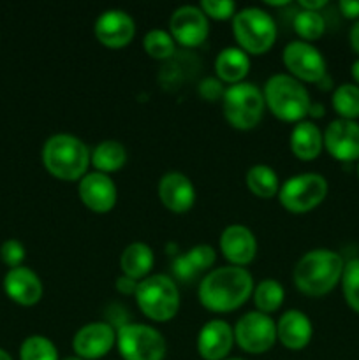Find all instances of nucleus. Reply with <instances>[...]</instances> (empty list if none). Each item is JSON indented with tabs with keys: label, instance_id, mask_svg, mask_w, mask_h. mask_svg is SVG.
<instances>
[{
	"label": "nucleus",
	"instance_id": "obj_34",
	"mask_svg": "<svg viewBox=\"0 0 359 360\" xmlns=\"http://www.w3.org/2000/svg\"><path fill=\"white\" fill-rule=\"evenodd\" d=\"M236 4L232 0H203L201 11L215 20H229L234 16Z\"/></svg>",
	"mask_w": 359,
	"mask_h": 360
},
{
	"label": "nucleus",
	"instance_id": "obj_31",
	"mask_svg": "<svg viewBox=\"0 0 359 360\" xmlns=\"http://www.w3.org/2000/svg\"><path fill=\"white\" fill-rule=\"evenodd\" d=\"M20 360H58V352L48 338L35 334L21 343Z\"/></svg>",
	"mask_w": 359,
	"mask_h": 360
},
{
	"label": "nucleus",
	"instance_id": "obj_40",
	"mask_svg": "<svg viewBox=\"0 0 359 360\" xmlns=\"http://www.w3.org/2000/svg\"><path fill=\"white\" fill-rule=\"evenodd\" d=\"M326 0H299V6L306 11H319L326 6Z\"/></svg>",
	"mask_w": 359,
	"mask_h": 360
},
{
	"label": "nucleus",
	"instance_id": "obj_7",
	"mask_svg": "<svg viewBox=\"0 0 359 360\" xmlns=\"http://www.w3.org/2000/svg\"><path fill=\"white\" fill-rule=\"evenodd\" d=\"M264 104L266 102H264V94L260 88L246 81L231 84L222 97L225 120L239 130L253 129L260 122Z\"/></svg>",
	"mask_w": 359,
	"mask_h": 360
},
{
	"label": "nucleus",
	"instance_id": "obj_14",
	"mask_svg": "<svg viewBox=\"0 0 359 360\" xmlns=\"http://www.w3.org/2000/svg\"><path fill=\"white\" fill-rule=\"evenodd\" d=\"M322 137L326 150L336 160L352 162L359 158V123L344 118L333 120Z\"/></svg>",
	"mask_w": 359,
	"mask_h": 360
},
{
	"label": "nucleus",
	"instance_id": "obj_48",
	"mask_svg": "<svg viewBox=\"0 0 359 360\" xmlns=\"http://www.w3.org/2000/svg\"><path fill=\"white\" fill-rule=\"evenodd\" d=\"M224 360H245V359H224Z\"/></svg>",
	"mask_w": 359,
	"mask_h": 360
},
{
	"label": "nucleus",
	"instance_id": "obj_3",
	"mask_svg": "<svg viewBox=\"0 0 359 360\" xmlns=\"http://www.w3.org/2000/svg\"><path fill=\"white\" fill-rule=\"evenodd\" d=\"M42 164L55 178L76 181L87 172L90 151L80 137L70 134H55L42 146Z\"/></svg>",
	"mask_w": 359,
	"mask_h": 360
},
{
	"label": "nucleus",
	"instance_id": "obj_35",
	"mask_svg": "<svg viewBox=\"0 0 359 360\" xmlns=\"http://www.w3.org/2000/svg\"><path fill=\"white\" fill-rule=\"evenodd\" d=\"M0 259L6 266H9V269L20 267L25 260V246L18 239H7L0 246Z\"/></svg>",
	"mask_w": 359,
	"mask_h": 360
},
{
	"label": "nucleus",
	"instance_id": "obj_29",
	"mask_svg": "<svg viewBox=\"0 0 359 360\" xmlns=\"http://www.w3.org/2000/svg\"><path fill=\"white\" fill-rule=\"evenodd\" d=\"M292 25H294L296 34L305 39V41H315L326 30V21H324L322 14L319 11H298L294 14Z\"/></svg>",
	"mask_w": 359,
	"mask_h": 360
},
{
	"label": "nucleus",
	"instance_id": "obj_27",
	"mask_svg": "<svg viewBox=\"0 0 359 360\" xmlns=\"http://www.w3.org/2000/svg\"><path fill=\"white\" fill-rule=\"evenodd\" d=\"M285 297V290L280 281L267 278L263 280L253 290V302L257 306V311L260 313H273L282 306Z\"/></svg>",
	"mask_w": 359,
	"mask_h": 360
},
{
	"label": "nucleus",
	"instance_id": "obj_15",
	"mask_svg": "<svg viewBox=\"0 0 359 360\" xmlns=\"http://www.w3.org/2000/svg\"><path fill=\"white\" fill-rule=\"evenodd\" d=\"M95 37L108 48H123L132 41L136 25L129 13L122 9H108L99 14L94 25Z\"/></svg>",
	"mask_w": 359,
	"mask_h": 360
},
{
	"label": "nucleus",
	"instance_id": "obj_10",
	"mask_svg": "<svg viewBox=\"0 0 359 360\" xmlns=\"http://www.w3.org/2000/svg\"><path fill=\"white\" fill-rule=\"evenodd\" d=\"M234 341L246 354H264L277 341V323L266 313H245L234 327Z\"/></svg>",
	"mask_w": 359,
	"mask_h": 360
},
{
	"label": "nucleus",
	"instance_id": "obj_12",
	"mask_svg": "<svg viewBox=\"0 0 359 360\" xmlns=\"http://www.w3.org/2000/svg\"><path fill=\"white\" fill-rule=\"evenodd\" d=\"M171 35L176 42H180L185 48H196L203 44L208 37V16L196 6H182L171 14L169 21Z\"/></svg>",
	"mask_w": 359,
	"mask_h": 360
},
{
	"label": "nucleus",
	"instance_id": "obj_45",
	"mask_svg": "<svg viewBox=\"0 0 359 360\" xmlns=\"http://www.w3.org/2000/svg\"><path fill=\"white\" fill-rule=\"evenodd\" d=\"M0 360H13V357H11L4 348H0Z\"/></svg>",
	"mask_w": 359,
	"mask_h": 360
},
{
	"label": "nucleus",
	"instance_id": "obj_49",
	"mask_svg": "<svg viewBox=\"0 0 359 360\" xmlns=\"http://www.w3.org/2000/svg\"><path fill=\"white\" fill-rule=\"evenodd\" d=\"M358 174H359V165H358Z\"/></svg>",
	"mask_w": 359,
	"mask_h": 360
},
{
	"label": "nucleus",
	"instance_id": "obj_23",
	"mask_svg": "<svg viewBox=\"0 0 359 360\" xmlns=\"http://www.w3.org/2000/svg\"><path fill=\"white\" fill-rule=\"evenodd\" d=\"M324 146V137L313 122H299L291 132V150L299 160H313Z\"/></svg>",
	"mask_w": 359,
	"mask_h": 360
},
{
	"label": "nucleus",
	"instance_id": "obj_19",
	"mask_svg": "<svg viewBox=\"0 0 359 360\" xmlns=\"http://www.w3.org/2000/svg\"><path fill=\"white\" fill-rule=\"evenodd\" d=\"M160 202L172 213H185L196 202V190L192 181L182 172H168L158 181Z\"/></svg>",
	"mask_w": 359,
	"mask_h": 360
},
{
	"label": "nucleus",
	"instance_id": "obj_2",
	"mask_svg": "<svg viewBox=\"0 0 359 360\" xmlns=\"http://www.w3.org/2000/svg\"><path fill=\"white\" fill-rule=\"evenodd\" d=\"M345 262L340 253L333 250L317 248L305 253L294 267V283L303 294L326 295L341 280Z\"/></svg>",
	"mask_w": 359,
	"mask_h": 360
},
{
	"label": "nucleus",
	"instance_id": "obj_30",
	"mask_svg": "<svg viewBox=\"0 0 359 360\" xmlns=\"http://www.w3.org/2000/svg\"><path fill=\"white\" fill-rule=\"evenodd\" d=\"M175 39L169 32L162 30V28H151L150 32H146L143 39V44L144 49H146L148 55L151 58H157V60H165L169 56H172L175 53Z\"/></svg>",
	"mask_w": 359,
	"mask_h": 360
},
{
	"label": "nucleus",
	"instance_id": "obj_8",
	"mask_svg": "<svg viewBox=\"0 0 359 360\" xmlns=\"http://www.w3.org/2000/svg\"><path fill=\"white\" fill-rule=\"evenodd\" d=\"M116 345L123 360H164L165 340L144 323H123L116 330Z\"/></svg>",
	"mask_w": 359,
	"mask_h": 360
},
{
	"label": "nucleus",
	"instance_id": "obj_6",
	"mask_svg": "<svg viewBox=\"0 0 359 360\" xmlns=\"http://www.w3.org/2000/svg\"><path fill=\"white\" fill-rule=\"evenodd\" d=\"M232 34L243 51L260 55L273 46L277 39L275 20L259 7H245L232 16Z\"/></svg>",
	"mask_w": 359,
	"mask_h": 360
},
{
	"label": "nucleus",
	"instance_id": "obj_24",
	"mask_svg": "<svg viewBox=\"0 0 359 360\" xmlns=\"http://www.w3.org/2000/svg\"><path fill=\"white\" fill-rule=\"evenodd\" d=\"M155 257L153 250L146 245V243H130L120 255V267L125 276L132 278V280H141L146 278L153 267Z\"/></svg>",
	"mask_w": 359,
	"mask_h": 360
},
{
	"label": "nucleus",
	"instance_id": "obj_17",
	"mask_svg": "<svg viewBox=\"0 0 359 360\" xmlns=\"http://www.w3.org/2000/svg\"><path fill=\"white\" fill-rule=\"evenodd\" d=\"M234 345V329L224 320H211L197 336V352L204 360H224Z\"/></svg>",
	"mask_w": 359,
	"mask_h": 360
},
{
	"label": "nucleus",
	"instance_id": "obj_41",
	"mask_svg": "<svg viewBox=\"0 0 359 360\" xmlns=\"http://www.w3.org/2000/svg\"><path fill=\"white\" fill-rule=\"evenodd\" d=\"M351 46L352 49L359 55V20L355 21L354 27L351 28Z\"/></svg>",
	"mask_w": 359,
	"mask_h": 360
},
{
	"label": "nucleus",
	"instance_id": "obj_5",
	"mask_svg": "<svg viewBox=\"0 0 359 360\" xmlns=\"http://www.w3.org/2000/svg\"><path fill=\"white\" fill-rule=\"evenodd\" d=\"M134 297L141 311L155 322H168L180 309L178 287L164 274H153L139 281Z\"/></svg>",
	"mask_w": 359,
	"mask_h": 360
},
{
	"label": "nucleus",
	"instance_id": "obj_21",
	"mask_svg": "<svg viewBox=\"0 0 359 360\" xmlns=\"http://www.w3.org/2000/svg\"><path fill=\"white\" fill-rule=\"evenodd\" d=\"M313 334L312 322L305 313L289 309L277 323V338L289 350H301L310 343Z\"/></svg>",
	"mask_w": 359,
	"mask_h": 360
},
{
	"label": "nucleus",
	"instance_id": "obj_39",
	"mask_svg": "<svg viewBox=\"0 0 359 360\" xmlns=\"http://www.w3.org/2000/svg\"><path fill=\"white\" fill-rule=\"evenodd\" d=\"M338 7L345 18L359 20V0H340Z\"/></svg>",
	"mask_w": 359,
	"mask_h": 360
},
{
	"label": "nucleus",
	"instance_id": "obj_4",
	"mask_svg": "<svg viewBox=\"0 0 359 360\" xmlns=\"http://www.w3.org/2000/svg\"><path fill=\"white\" fill-rule=\"evenodd\" d=\"M264 102L284 122H303L312 104L308 90L291 74H275L266 81Z\"/></svg>",
	"mask_w": 359,
	"mask_h": 360
},
{
	"label": "nucleus",
	"instance_id": "obj_13",
	"mask_svg": "<svg viewBox=\"0 0 359 360\" xmlns=\"http://www.w3.org/2000/svg\"><path fill=\"white\" fill-rule=\"evenodd\" d=\"M116 343V330L108 322H90L81 327L73 338L76 357L97 360L104 357Z\"/></svg>",
	"mask_w": 359,
	"mask_h": 360
},
{
	"label": "nucleus",
	"instance_id": "obj_18",
	"mask_svg": "<svg viewBox=\"0 0 359 360\" xmlns=\"http://www.w3.org/2000/svg\"><path fill=\"white\" fill-rule=\"evenodd\" d=\"M220 250L232 266H246L257 253L256 236L245 225H229L220 236Z\"/></svg>",
	"mask_w": 359,
	"mask_h": 360
},
{
	"label": "nucleus",
	"instance_id": "obj_25",
	"mask_svg": "<svg viewBox=\"0 0 359 360\" xmlns=\"http://www.w3.org/2000/svg\"><path fill=\"white\" fill-rule=\"evenodd\" d=\"M90 162L99 172L109 174L125 165L127 150L118 141L106 139L94 148V151L90 153Z\"/></svg>",
	"mask_w": 359,
	"mask_h": 360
},
{
	"label": "nucleus",
	"instance_id": "obj_26",
	"mask_svg": "<svg viewBox=\"0 0 359 360\" xmlns=\"http://www.w3.org/2000/svg\"><path fill=\"white\" fill-rule=\"evenodd\" d=\"M246 186L252 193L263 199H270L280 190L278 174L266 164H257L246 171Z\"/></svg>",
	"mask_w": 359,
	"mask_h": 360
},
{
	"label": "nucleus",
	"instance_id": "obj_37",
	"mask_svg": "<svg viewBox=\"0 0 359 360\" xmlns=\"http://www.w3.org/2000/svg\"><path fill=\"white\" fill-rule=\"evenodd\" d=\"M175 273L176 276L182 278V280H190L192 276H196V269H194L192 266H190L189 260L185 259V255L178 257V259L175 260Z\"/></svg>",
	"mask_w": 359,
	"mask_h": 360
},
{
	"label": "nucleus",
	"instance_id": "obj_33",
	"mask_svg": "<svg viewBox=\"0 0 359 360\" xmlns=\"http://www.w3.org/2000/svg\"><path fill=\"white\" fill-rule=\"evenodd\" d=\"M185 259L196 269V273H199V271H204L213 266L217 253H215V250L210 245H197L185 253Z\"/></svg>",
	"mask_w": 359,
	"mask_h": 360
},
{
	"label": "nucleus",
	"instance_id": "obj_28",
	"mask_svg": "<svg viewBox=\"0 0 359 360\" xmlns=\"http://www.w3.org/2000/svg\"><path fill=\"white\" fill-rule=\"evenodd\" d=\"M333 108L344 120L359 118V86L344 83L334 90Z\"/></svg>",
	"mask_w": 359,
	"mask_h": 360
},
{
	"label": "nucleus",
	"instance_id": "obj_32",
	"mask_svg": "<svg viewBox=\"0 0 359 360\" xmlns=\"http://www.w3.org/2000/svg\"><path fill=\"white\" fill-rule=\"evenodd\" d=\"M341 288L347 304L359 313V259H352L345 264L341 273Z\"/></svg>",
	"mask_w": 359,
	"mask_h": 360
},
{
	"label": "nucleus",
	"instance_id": "obj_44",
	"mask_svg": "<svg viewBox=\"0 0 359 360\" xmlns=\"http://www.w3.org/2000/svg\"><path fill=\"white\" fill-rule=\"evenodd\" d=\"M320 84H322V90H327V88L331 86V79H329V77H327V74L322 77V79L319 81V86H320Z\"/></svg>",
	"mask_w": 359,
	"mask_h": 360
},
{
	"label": "nucleus",
	"instance_id": "obj_22",
	"mask_svg": "<svg viewBox=\"0 0 359 360\" xmlns=\"http://www.w3.org/2000/svg\"><path fill=\"white\" fill-rule=\"evenodd\" d=\"M215 70H217V77L222 83H241V79L250 70L248 53L243 51L241 48H236V46L222 49L215 60Z\"/></svg>",
	"mask_w": 359,
	"mask_h": 360
},
{
	"label": "nucleus",
	"instance_id": "obj_20",
	"mask_svg": "<svg viewBox=\"0 0 359 360\" xmlns=\"http://www.w3.org/2000/svg\"><path fill=\"white\" fill-rule=\"evenodd\" d=\"M4 290L21 306H34L42 297V281L28 267H13L4 276Z\"/></svg>",
	"mask_w": 359,
	"mask_h": 360
},
{
	"label": "nucleus",
	"instance_id": "obj_1",
	"mask_svg": "<svg viewBox=\"0 0 359 360\" xmlns=\"http://www.w3.org/2000/svg\"><path fill=\"white\" fill-rule=\"evenodd\" d=\"M253 292V278L245 267L224 266L210 271L199 283V301L215 313L239 308Z\"/></svg>",
	"mask_w": 359,
	"mask_h": 360
},
{
	"label": "nucleus",
	"instance_id": "obj_36",
	"mask_svg": "<svg viewBox=\"0 0 359 360\" xmlns=\"http://www.w3.org/2000/svg\"><path fill=\"white\" fill-rule=\"evenodd\" d=\"M199 95L204 101H218V98L224 97V86H222V81L218 77H204L199 83Z\"/></svg>",
	"mask_w": 359,
	"mask_h": 360
},
{
	"label": "nucleus",
	"instance_id": "obj_47",
	"mask_svg": "<svg viewBox=\"0 0 359 360\" xmlns=\"http://www.w3.org/2000/svg\"><path fill=\"white\" fill-rule=\"evenodd\" d=\"M63 360H83V359H80V357H67V359H63Z\"/></svg>",
	"mask_w": 359,
	"mask_h": 360
},
{
	"label": "nucleus",
	"instance_id": "obj_16",
	"mask_svg": "<svg viewBox=\"0 0 359 360\" xmlns=\"http://www.w3.org/2000/svg\"><path fill=\"white\" fill-rule=\"evenodd\" d=\"M80 199L88 210L95 213H108L116 204L115 181L104 172H88L80 179L77 185Z\"/></svg>",
	"mask_w": 359,
	"mask_h": 360
},
{
	"label": "nucleus",
	"instance_id": "obj_9",
	"mask_svg": "<svg viewBox=\"0 0 359 360\" xmlns=\"http://www.w3.org/2000/svg\"><path fill=\"white\" fill-rule=\"evenodd\" d=\"M327 195V181L315 172H305L289 178L278 190L282 206L291 213H306L319 206Z\"/></svg>",
	"mask_w": 359,
	"mask_h": 360
},
{
	"label": "nucleus",
	"instance_id": "obj_43",
	"mask_svg": "<svg viewBox=\"0 0 359 360\" xmlns=\"http://www.w3.org/2000/svg\"><path fill=\"white\" fill-rule=\"evenodd\" d=\"M351 72H352V77H354V79H355V83L359 84V58L355 60L354 63H352V67H351Z\"/></svg>",
	"mask_w": 359,
	"mask_h": 360
},
{
	"label": "nucleus",
	"instance_id": "obj_38",
	"mask_svg": "<svg viewBox=\"0 0 359 360\" xmlns=\"http://www.w3.org/2000/svg\"><path fill=\"white\" fill-rule=\"evenodd\" d=\"M137 280H132V278L129 276H120L118 280H116V290L120 292V294H125V295H134L137 290Z\"/></svg>",
	"mask_w": 359,
	"mask_h": 360
},
{
	"label": "nucleus",
	"instance_id": "obj_11",
	"mask_svg": "<svg viewBox=\"0 0 359 360\" xmlns=\"http://www.w3.org/2000/svg\"><path fill=\"white\" fill-rule=\"evenodd\" d=\"M284 63L296 79L319 83L326 76V60L322 53L306 41H292L284 48Z\"/></svg>",
	"mask_w": 359,
	"mask_h": 360
},
{
	"label": "nucleus",
	"instance_id": "obj_46",
	"mask_svg": "<svg viewBox=\"0 0 359 360\" xmlns=\"http://www.w3.org/2000/svg\"><path fill=\"white\" fill-rule=\"evenodd\" d=\"M285 0H278V2H267V6H285Z\"/></svg>",
	"mask_w": 359,
	"mask_h": 360
},
{
	"label": "nucleus",
	"instance_id": "obj_42",
	"mask_svg": "<svg viewBox=\"0 0 359 360\" xmlns=\"http://www.w3.org/2000/svg\"><path fill=\"white\" fill-rule=\"evenodd\" d=\"M308 115L315 116V118H319V116H322V115H324V108H322V104H310Z\"/></svg>",
	"mask_w": 359,
	"mask_h": 360
}]
</instances>
